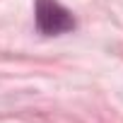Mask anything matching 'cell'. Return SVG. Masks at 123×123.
Masks as SVG:
<instances>
[{
    "label": "cell",
    "instance_id": "cell-1",
    "mask_svg": "<svg viewBox=\"0 0 123 123\" xmlns=\"http://www.w3.org/2000/svg\"><path fill=\"white\" fill-rule=\"evenodd\" d=\"M36 27L41 34L55 36L75 29V17L58 0H36Z\"/></svg>",
    "mask_w": 123,
    "mask_h": 123
}]
</instances>
